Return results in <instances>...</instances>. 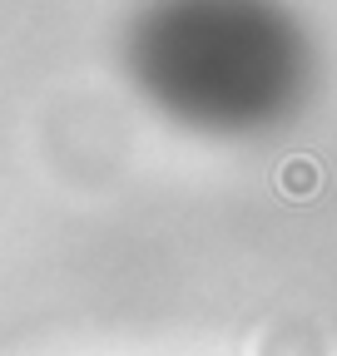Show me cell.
<instances>
[{
	"instance_id": "obj_1",
	"label": "cell",
	"mask_w": 337,
	"mask_h": 356,
	"mask_svg": "<svg viewBox=\"0 0 337 356\" xmlns=\"http://www.w3.org/2000/svg\"><path fill=\"white\" fill-rule=\"evenodd\" d=\"M130 74L189 129L258 134L303 104L313 44L283 0H149L130 30Z\"/></svg>"
}]
</instances>
